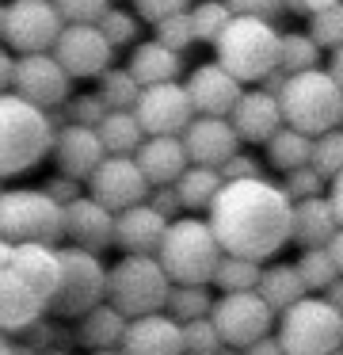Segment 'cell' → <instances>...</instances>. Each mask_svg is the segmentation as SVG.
<instances>
[{
    "instance_id": "cell-1",
    "label": "cell",
    "mask_w": 343,
    "mask_h": 355,
    "mask_svg": "<svg viewBox=\"0 0 343 355\" xmlns=\"http://www.w3.org/2000/svg\"><path fill=\"white\" fill-rule=\"evenodd\" d=\"M206 222L229 256L267 263L294 241V199L271 180H236L221 187Z\"/></svg>"
},
{
    "instance_id": "cell-2",
    "label": "cell",
    "mask_w": 343,
    "mask_h": 355,
    "mask_svg": "<svg viewBox=\"0 0 343 355\" xmlns=\"http://www.w3.org/2000/svg\"><path fill=\"white\" fill-rule=\"evenodd\" d=\"M58 146V130L50 123V111L4 92L0 100V172L19 176L30 164H38Z\"/></svg>"
},
{
    "instance_id": "cell-3",
    "label": "cell",
    "mask_w": 343,
    "mask_h": 355,
    "mask_svg": "<svg viewBox=\"0 0 343 355\" xmlns=\"http://www.w3.org/2000/svg\"><path fill=\"white\" fill-rule=\"evenodd\" d=\"M157 260L164 263V271L172 275L175 286H213V275L225 260V248H221L210 222L191 214L172 222Z\"/></svg>"
},
{
    "instance_id": "cell-4",
    "label": "cell",
    "mask_w": 343,
    "mask_h": 355,
    "mask_svg": "<svg viewBox=\"0 0 343 355\" xmlns=\"http://www.w3.org/2000/svg\"><path fill=\"white\" fill-rule=\"evenodd\" d=\"M282 58V35L267 19L236 16L218 39V65H225L240 85H263Z\"/></svg>"
},
{
    "instance_id": "cell-5",
    "label": "cell",
    "mask_w": 343,
    "mask_h": 355,
    "mask_svg": "<svg viewBox=\"0 0 343 355\" xmlns=\"http://www.w3.org/2000/svg\"><path fill=\"white\" fill-rule=\"evenodd\" d=\"M172 286H175L172 275L164 271V263L157 256H122L111 268V279H107V302L134 321V317L168 309Z\"/></svg>"
},
{
    "instance_id": "cell-6",
    "label": "cell",
    "mask_w": 343,
    "mask_h": 355,
    "mask_svg": "<svg viewBox=\"0 0 343 355\" xmlns=\"http://www.w3.org/2000/svg\"><path fill=\"white\" fill-rule=\"evenodd\" d=\"M282 115H286V126L309 134V138H320L328 130H340L343 126V88L335 85L332 73H297L290 77L286 92H282Z\"/></svg>"
},
{
    "instance_id": "cell-7",
    "label": "cell",
    "mask_w": 343,
    "mask_h": 355,
    "mask_svg": "<svg viewBox=\"0 0 343 355\" xmlns=\"http://www.w3.org/2000/svg\"><path fill=\"white\" fill-rule=\"evenodd\" d=\"M0 237L8 245H50L65 241V207L46 191H4L0 199Z\"/></svg>"
},
{
    "instance_id": "cell-8",
    "label": "cell",
    "mask_w": 343,
    "mask_h": 355,
    "mask_svg": "<svg viewBox=\"0 0 343 355\" xmlns=\"http://www.w3.org/2000/svg\"><path fill=\"white\" fill-rule=\"evenodd\" d=\"M279 340L286 355H335L343 352V313L324 294H309L279 317Z\"/></svg>"
},
{
    "instance_id": "cell-9",
    "label": "cell",
    "mask_w": 343,
    "mask_h": 355,
    "mask_svg": "<svg viewBox=\"0 0 343 355\" xmlns=\"http://www.w3.org/2000/svg\"><path fill=\"white\" fill-rule=\"evenodd\" d=\"M58 256H61V286H58V298H53L50 313L84 317L96 306H103L111 271L99 263V256L88 252V248H76V245L58 248Z\"/></svg>"
},
{
    "instance_id": "cell-10",
    "label": "cell",
    "mask_w": 343,
    "mask_h": 355,
    "mask_svg": "<svg viewBox=\"0 0 343 355\" xmlns=\"http://www.w3.org/2000/svg\"><path fill=\"white\" fill-rule=\"evenodd\" d=\"M65 19L53 8V0H12L0 8V35H4L8 50L19 58L27 54H53Z\"/></svg>"
},
{
    "instance_id": "cell-11",
    "label": "cell",
    "mask_w": 343,
    "mask_h": 355,
    "mask_svg": "<svg viewBox=\"0 0 343 355\" xmlns=\"http://www.w3.org/2000/svg\"><path fill=\"white\" fill-rule=\"evenodd\" d=\"M210 317L221 329V336H225L229 347H252L256 340L271 336V329H274V309L263 302L259 291L218 294Z\"/></svg>"
},
{
    "instance_id": "cell-12",
    "label": "cell",
    "mask_w": 343,
    "mask_h": 355,
    "mask_svg": "<svg viewBox=\"0 0 343 355\" xmlns=\"http://www.w3.org/2000/svg\"><path fill=\"white\" fill-rule=\"evenodd\" d=\"M134 115L141 119V126H145L149 138H183L198 111H195V100H191L187 85L172 80V85L145 88Z\"/></svg>"
},
{
    "instance_id": "cell-13",
    "label": "cell",
    "mask_w": 343,
    "mask_h": 355,
    "mask_svg": "<svg viewBox=\"0 0 343 355\" xmlns=\"http://www.w3.org/2000/svg\"><path fill=\"white\" fill-rule=\"evenodd\" d=\"M152 184L145 180L137 157H107L99 164V172L88 180V195L96 202H103L111 214H122V210H134L141 202H149Z\"/></svg>"
},
{
    "instance_id": "cell-14",
    "label": "cell",
    "mask_w": 343,
    "mask_h": 355,
    "mask_svg": "<svg viewBox=\"0 0 343 355\" xmlns=\"http://www.w3.org/2000/svg\"><path fill=\"white\" fill-rule=\"evenodd\" d=\"M69 73L61 69V62L53 54H27L15 58L12 73V96L35 103L42 111H58L69 103Z\"/></svg>"
},
{
    "instance_id": "cell-15",
    "label": "cell",
    "mask_w": 343,
    "mask_h": 355,
    "mask_svg": "<svg viewBox=\"0 0 343 355\" xmlns=\"http://www.w3.org/2000/svg\"><path fill=\"white\" fill-rule=\"evenodd\" d=\"M0 268L15 271L46 306H53L61 286V256L50 245H0Z\"/></svg>"
},
{
    "instance_id": "cell-16",
    "label": "cell",
    "mask_w": 343,
    "mask_h": 355,
    "mask_svg": "<svg viewBox=\"0 0 343 355\" xmlns=\"http://www.w3.org/2000/svg\"><path fill=\"white\" fill-rule=\"evenodd\" d=\"M53 58L69 77H103L111 69L114 46L103 39L99 27H65L53 46Z\"/></svg>"
},
{
    "instance_id": "cell-17",
    "label": "cell",
    "mask_w": 343,
    "mask_h": 355,
    "mask_svg": "<svg viewBox=\"0 0 343 355\" xmlns=\"http://www.w3.org/2000/svg\"><path fill=\"white\" fill-rule=\"evenodd\" d=\"M107 146L99 138V130L91 126H76L69 123L65 130H58V146H53V164H58L61 176L76 180V184H88L99 172V164L107 161Z\"/></svg>"
},
{
    "instance_id": "cell-18",
    "label": "cell",
    "mask_w": 343,
    "mask_h": 355,
    "mask_svg": "<svg viewBox=\"0 0 343 355\" xmlns=\"http://www.w3.org/2000/svg\"><path fill=\"white\" fill-rule=\"evenodd\" d=\"M187 92L195 100V111L206 119H233L236 103L244 100V85L218 62L198 65L187 80Z\"/></svg>"
},
{
    "instance_id": "cell-19",
    "label": "cell",
    "mask_w": 343,
    "mask_h": 355,
    "mask_svg": "<svg viewBox=\"0 0 343 355\" xmlns=\"http://www.w3.org/2000/svg\"><path fill=\"white\" fill-rule=\"evenodd\" d=\"M183 146H187L191 164H202V168H225L236 153H240V134L233 130L229 119H206L198 115L195 123L183 134Z\"/></svg>"
},
{
    "instance_id": "cell-20",
    "label": "cell",
    "mask_w": 343,
    "mask_h": 355,
    "mask_svg": "<svg viewBox=\"0 0 343 355\" xmlns=\"http://www.w3.org/2000/svg\"><path fill=\"white\" fill-rule=\"evenodd\" d=\"M168 230L172 222L157 214L149 202H141L134 210L114 214V248H122V256H160Z\"/></svg>"
},
{
    "instance_id": "cell-21",
    "label": "cell",
    "mask_w": 343,
    "mask_h": 355,
    "mask_svg": "<svg viewBox=\"0 0 343 355\" xmlns=\"http://www.w3.org/2000/svg\"><path fill=\"white\" fill-rule=\"evenodd\" d=\"M122 355H187V340H183V324L168 313H149L134 317L122 336Z\"/></svg>"
},
{
    "instance_id": "cell-22",
    "label": "cell",
    "mask_w": 343,
    "mask_h": 355,
    "mask_svg": "<svg viewBox=\"0 0 343 355\" xmlns=\"http://www.w3.org/2000/svg\"><path fill=\"white\" fill-rule=\"evenodd\" d=\"M65 237L69 245L88 248V252L99 256L103 248L114 245V214L91 195H80L76 202L65 207Z\"/></svg>"
},
{
    "instance_id": "cell-23",
    "label": "cell",
    "mask_w": 343,
    "mask_h": 355,
    "mask_svg": "<svg viewBox=\"0 0 343 355\" xmlns=\"http://www.w3.org/2000/svg\"><path fill=\"white\" fill-rule=\"evenodd\" d=\"M233 130L240 134V141H252V146H267L274 134L286 126V115H282V100H274L263 88H252L244 92V100L236 103L233 111Z\"/></svg>"
},
{
    "instance_id": "cell-24",
    "label": "cell",
    "mask_w": 343,
    "mask_h": 355,
    "mask_svg": "<svg viewBox=\"0 0 343 355\" xmlns=\"http://www.w3.org/2000/svg\"><path fill=\"white\" fill-rule=\"evenodd\" d=\"M46 302L23 283L15 271H4L0 268V324L4 332H27L38 324V317L46 313Z\"/></svg>"
},
{
    "instance_id": "cell-25",
    "label": "cell",
    "mask_w": 343,
    "mask_h": 355,
    "mask_svg": "<svg viewBox=\"0 0 343 355\" xmlns=\"http://www.w3.org/2000/svg\"><path fill=\"white\" fill-rule=\"evenodd\" d=\"M137 164L152 187H172L191 168V157L183 138H145V146L137 149Z\"/></svg>"
},
{
    "instance_id": "cell-26",
    "label": "cell",
    "mask_w": 343,
    "mask_h": 355,
    "mask_svg": "<svg viewBox=\"0 0 343 355\" xmlns=\"http://www.w3.org/2000/svg\"><path fill=\"white\" fill-rule=\"evenodd\" d=\"M340 230L343 225H340V218H335V207H332L328 195L294 202V245H301V252H309V248H328Z\"/></svg>"
},
{
    "instance_id": "cell-27",
    "label": "cell",
    "mask_w": 343,
    "mask_h": 355,
    "mask_svg": "<svg viewBox=\"0 0 343 355\" xmlns=\"http://www.w3.org/2000/svg\"><path fill=\"white\" fill-rule=\"evenodd\" d=\"M183 62L175 50H168L164 42H141V46H134V58H130V73L137 77V85L141 88H152V85H172L175 77H179Z\"/></svg>"
},
{
    "instance_id": "cell-28",
    "label": "cell",
    "mask_w": 343,
    "mask_h": 355,
    "mask_svg": "<svg viewBox=\"0 0 343 355\" xmlns=\"http://www.w3.org/2000/svg\"><path fill=\"white\" fill-rule=\"evenodd\" d=\"M126 329H130V317L118 313L111 302H103V306H96L91 313L80 317V344L91 347V352H118Z\"/></svg>"
},
{
    "instance_id": "cell-29",
    "label": "cell",
    "mask_w": 343,
    "mask_h": 355,
    "mask_svg": "<svg viewBox=\"0 0 343 355\" xmlns=\"http://www.w3.org/2000/svg\"><path fill=\"white\" fill-rule=\"evenodd\" d=\"M259 294L274 313H286L301 298H309V286L297 275V263H267L263 279H259Z\"/></svg>"
},
{
    "instance_id": "cell-30",
    "label": "cell",
    "mask_w": 343,
    "mask_h": 355,
    "mask_svg": "<svg viewBox=\"0 0 343 355\" xmlns=\"http://www.w3.org/2000/svg\"><path fill=\"white\" fill-rule=\"evenodd\" d=\"M313 149H317V138L294 130V126H282V130L267 141V161H271L279 172L309 168V164H313Z\"/></svg>"
},
{
    "instance_id": "cell-31",
    "label": "cell",
    "mask_w": 343,
    "mask_h": 355,
    "mask_svg": "<svg viewBox=\"0 0 343 355\" xmlns=\"http://www.w3.org/2000/svg\"><path fill=\"white\" fill-rule=\"evenodd\" d=\"M99 138H103L107 153L111 157H137V149L145 146V126L134 111H111L107 123L99 126Z\"/></svg>"
},
{
    "instance_id": "cell-32",
    "label": "cell",
    "mask_w": 343,
    "mask_h": 355,
    "mask_svg": "<svg viewBox=\"0 0 343 355\" xmlns=\"http://www.w3.org/2000/svg\"><path fill=\"white\" fill-rule=\"evenodd\" d=\"M221 187H225V176H221L218 168L191 164V168L179 176L175 191H179V199H183V210H191V214H195V210H206V214H210V207L221 195Z\"/></svg>"
},
{
    "instance_id": "cell-33",
    "label": "cell",
    "mask_w": 343,
    "mask_h": 355,
    "mask_svg": "<svg viewBox=\"0 0 343 355\" xmlns=\"http://www.w3.org/2000/svg\"><path fill=\"white\" fill-rule=\"evenodd\" d=\"M259 279H263V263L225 252L218 275H213V286H218L221 294H244V291H259Z\"/></svg>"
},
{
    "instance_id": "cell-34",
    "label": "cell",
    "mask_w": 343,
    "mask_h": 355,
    "mask_svg": "<svg viewBox=\"0 0 343 355\" xmlns=\"http://www.w3.org/2000/svg\"><path fill=\"white\" fill-rule=\"evenodd\" d=\"M145 88L137 85V77L130 69H107L99 77V100L111 111H137Z\"/></svg>"
},
{
    "instance_id": "cell-35",
    "label": "cell",
    "mask_w": 343,
    "mask_h": 355,
    "mask_svg": "<svg viewBox=\"0 0 343 355\" xmlns=\"http://www.w3.org/2000/svg\"><path fill=\"white\" fill-rule=\"evenodd\" d=\"M320 62V46L313 42L309 31H290L282 35V58H279V69L290 73V77H297V73H313Z\"/></svg>"
},
{
    "instance_id": "cell-36",
    "label": "cell",
    "mask_w": 343,
    "mask_h": 355,
    "mask_svg": "<svg viewBox=\"0 0 343 355\" xmlns=\"http://www.w3.org/2000/svg\"><path fill=\"white\" fill-rule=\"evenodd\" d=\"M213 294L206 286H172V298H168V317H175L179 324H191L198 317H210L213 313Z\"/></svg>"
},
{
    "instance_id": "cell-37",
    "label": "cell",
    "mask_w": 343,
    "mask_h": 355,
    "mask_svg": "<svg viewBox=\"0 0 343 355\" xmlns=\"http://www.w3.org/2000/svg\"><path fill=\"white\" fill-rule=\"evenodd\" d=\"M297 275H301V283L309 286V294H324L328 286L340 279V268H335V260L328 256V248H309V252L297 256Z\"/></svg>"
},
{
    "instance_id": "cell-38",
    "label": "cell",
    "mask_w": 343,
    "mask_h": 355,
    "mask_svg": "<svg viewBox=\"0 0 343 355\" xmlns=\"http://www.w3.org/2000/svg\"><path fill=\"white\" fill-rule=\"evenodd\" d=\"M191 19H195V39L198 42H213L218 46V39L225 35V27L233 24V12H229L225 0H202L195 12H191Z\"/></svg>"
},
{
    "instance_id": "cell-39",
    "label": "cell",
    "mask_w": 343,
    "mask_h": 355,
    "mask_svg": "<svg viewBox=\"0 0 343 355\" xmlns=\"http://www.w3.org/2000/svg\"><path fill=\"white\" fill-rule=\"evenodd\" d=\"M313 168H317L328 184H332L335 176H343V126L317 138V149H313Z\"/></svg>"
},
{
    "instance_id": "cell-40",
    "label": "cell",
    "mask_w": 343,
    "mask_h": 355,
    "mask_svg": "<svg viewBox=\"0 0 343 355\" xmlns=\"http://www.w3.org/2000/svg\"><path fill=\"white\" fill-rule=\"evenodd\" d=\"M183 340H187V355H218L225 347V336L213 324V317H198V321L183 324Z\"/></svg>"
},
{
    "instance_id": "cell-41",
    "label": "cell",
    "mask_w": 343,
    "mask_h": 355,
    "mask_svg": "<svg viewBox=\"0 0 343 355\" xmlns=\"http://www.w3.org/2000/svg\"><path fill=\"white\" fill-rule=\"evenodd\" d=\"M53 8L61 12L65 27H99V19L111 12L107 0H53Z\"/></svg>"
},
{
    "instance_id": "cell-42",
    "label": "cell",
    "mask_w": 343,
    "mask_h": 355,
    "mask_svg": "<svg viewBox=\"0 0 343 355\" xmlns=\"http://www.w3.org/2000/svg\"><path fill=\"white\" fill-rule=\"evenodd\" d=\"M65 119L76 126H91V130H99V126L107 123V115H111V107H107L103 100H99V92H88V96H73V100L65 103Z\"/></svg>"
},
{
    "instance_id": "cell-43",
    "label": "cell",
    "mask_w": 343,
    "mask_h": 355,
    "mask_svg": "<svg viewBox=\"0 0 343 355\" xmlns=\"http://www.w3.org/2000/svg\"><path fill=\"white\" fill-rule=\"evenodd\" d=\"M309 35H313V42H317L320 50H324V46L328 50H340L343 46V4L309 16Z\"/></svg>"
},
{
    "instance_id": "cell-44",
    "label": "cell",
    "mask_w": 343,
    "mask_h": 355,
    "mask_svg": "<svg viewBox=\"0 0 343 355\" xmlns=\"http://www.w3.org/2000/svg\"><path fill=\"white\" fill-rule=\"evenodd\" d=\"M324 184H328V180L320 176L313 164H309V168H294V172H286V176H282V191H286L294 202H305V199L324 195Z\"/></svg>"
},
{
    "instance_id": "cell-45",
    "label": "cell",
    "mask_w": 343,
    "mask_h": 355,
    "mask_svg": "<svg viewBox=\"0 0 343 355\" xmlns=\"http://www.w3.org/2000/svg\"><path fill=\"white\" fill-rule=\"evenodd\" d=\"M157 42H164V46L175 50V54H183L191 42H198L195 39V19H191V12H179V16L157 24Z\"/></svg>"
},
{
    "instance_id": "cell-46",
    "label": "cell",
    "mask_w": 343,
    "mask_h": 355,
    "mask_svg": "<svg viewBox=\"0 0 343 355\" xmlns=\"http://www.w3.org/2000/svg\"><path fill=\"white\" fill-rule=\"evenodd\" d=\"M99 31H103V39L118 50V46H130V42L137 39V19L130 16V12H114L111 8L103 19H99Z\"/></svg>"
},
{
    "instance_id": "cell-47",
    "label": "cell",
    "mask_w": 343,
    "mask_h": 355,
    "mask_svg": "<svg viewBox=\"0 0 343 355\" xmlns=\"http://www.w3.org/2000/svg\"><path fill=\"white\" fill-rule=\"evenodd\" d=\"M229 12L233 16H244V19H267V24H274V19L282 16V0H225Z\"/></svg>"
},
{
    "instance_id": "cell-48",
    "label": "cell",
    "mask_w": 343,
    "mask_h": 355,
    "mask_svg": "<svg viewBox=\"0 0 343 355\" xmlns=\"http://www.w3.org/2000/svg\"><path fill=\"white\" fill-rule=\"evenodd\" d=\"M187 4L191 0H134L137 16L149 19L152 27L164 24V19H172V16H179V12H187Z\"/></svg>"
},
{
    "instance_id": "cell-49",
    "label": "cell",
    "mask_w": 343,
    "mask_h": 355,
    "mask_svg": "<svg viewBox=\"0 0 343 355\" xmlns=\"http://www.w3.org/2000/svg\"><path fill=\"white\" fill-rule=\"evenodd\" d=\"M149 207L157 210V214H164L168 222H179L183 199H179V191H175V184L172 187H152V191H149Z\"/></svg>"
},
{
    "instance_id": "cell-50",
    "label": "cell",
    "mask_w": 343,
    "mask_h": 355,
    "mask_svg": "<svg viewBox=\"0 0 343 355\" xmlns=\"http://www.w3.org/2000/svg\"><path fill=\"white\" fill-rule=\"evenodd\" d=\"M42 191L50 195L53 202H61V207H69V202H76V199L84 195V191H80V184H76V180H69V176H61V172H58V176L46 180Z\"/></svg>"
},
{
    "instance_id": "cell-51",
    "label": "cell",
    "mask_w": 343,
    "mask_h": 355,
    "mask_svg": "<svg viewBox=\"0 0 343 355\" xmlns=\"http://www.w3.org/2000/svg\"><path fill=\"white\" fill-rule=\"evenodd\" d=\"M221 176H225V184H236V180H263L259 176V164L252 161V157H244V153H236L233 161L221 168Z\"/></svg>"
},
{
    "instance_id": "cell-52",
    "label": "cell",
    "mask_w": 343,
    "mask_h": 355,
    "mask_svg": "<svg viewBox=\"0 0 343 355\" xmlns=\"http://www.w3.org/2000/svg\"><path fill=\"white\" fill-rule=\"evenodd\" d=\"M244 355H286V347H282L279 336H263V340H256L252 347H244Z\"/></svg>"
},
{
    "instance_id": "cell-53",
    "label": "cell",
    "mask_w": 343,
    "mask_h": 355,
    "mask_svg": "<svg viewBox=\"0 0 343 355\" xmlns=\"http://www.w3.org/2000/svg\"><path fill=\"white\" fill-rule=\"evenodd\" d=\"M286 85H290V73H282V69H274V73H271V77H267V80H263V85H259V88H263V92H271V96H274V100H282V92H286Z\"/></svg>"
},
{
    "instance_id": "cell-54",
    "label": "cell",
    "mask_w": 343,
    "mask_h": 355,
    "mask_svg": "<svg viewBox=\"0 0 343 355\" xmlns=\"http://www.w3.org/2000/svg\"><path fill=\"white\" fill-rule=\"evenodd\" d=\"M328 199H332L335 218H340V225H343V176H335L332 184H328Z\"/></svg>"
},
{
    "instance_id": "cell-55",
    "label": "cell",
    "mask_w": 343,
    "mask_h": 355,
    "mask_svg": "<svg viewBox=\"0 0 343 355\" xmlns=\"http://www.w3.org/2000/svg\"><path fill=\"white\" fill-rule=\"evenodd\" d=\"M328 73H332L335 85L343 88V46H340V50H332V58H328Z\"/></svg>"
},
{
    "instance_id": "cell-56",
    "label": "cell",
    "mask_w": 343,
    "mask_h": 355,
    "mask_svg": "<svg viewBox=\"0 0 343 355\" xmlns=\"http://www.w3.org/2000/svg\"><path fill=\"white\" fill-rule=\"evenodd\" d=\"M324 298H328V302H332V306H335V309H340V313H343V275H340V279H335V283H332V286H328V291H324Z\"/></svg>"
},
{
    "instance_id": "cell-57",
    "label": "cell",
    "mask_w": 343,
    "mask_h": 355,
    "mask_svg": "<svg viewBox=\"0 0 343 355\" xmlns=\"http://www.w3.org/2000/svg\"><path fill=\"white\" fill-rule=\"evenodd\" d=\"M328 256L335 260V268H340V275H343V230L332 237V245H328Z\"/></svg>"
},
{
    "instance_id": "cell-58",
    "label": "cell",
    "mask_w": 343,
    "mask_h": 355,
    "mask_svg": "<svg viewBox=\"0 0 343 355\" xmlns=\"http://www.w3.org/2000/svg\"><path fill=\"white\" fill-rule=\"evenodd\" d=\"M335 4H343V0H305L309 16H317V12H328V8H335Z\"/></svg>"
},
{
    "instance_id": "cell-59",
    "label": "cell",
    "mask_w": 343,
    "mask_h": 355,
    "mask_svg": "<svg viewBox=\"0 0 343 355\" xmlns=\"http://www.w3.org/2000/svg\"><path fill=\"white\" fill-rule=\"evenodd\" d=\"M282 8H286V12H305V16H309V8H305V0H282Z\"/></svg>"
},
{
    "instance_id": "cell-60",
    "label": "cell",
    "mask_w": 343,
    "mask_h": 355,
    "mask_svg": "<svg viewBox=\"0 0 343 355\" xmlns=\"http://www.w3.org/2000/svg\"><path fill=\"white\" fill-rule=\"evenodd\" d=\"M0 355H19V344H8L4 340V344H0Z\"/></svg>"
},
{
    "instance_id": "cell-61",
    "label": "cell",
    "mask_w": 343,
    "mask_h": 355,
    "mask_svg": "<svg viewBox=\"0 0 343 355\" xmlns=\"http://www.w3.org/2000/svg\"><path fill=\"white\" fill-rule=\"evenodd\" d=\"M218 355H244V347H229V344H225V347H221Z\"/></svg>"
},
{
    "instance_id": "cell-62",
    "label": "cell",
    "mask_w": 343,
    "mask_h": 355,
    "mask_svg": "<svg viewBox=\"0 0 343 355\" xmlns=\"http://www.w3.org/2000/svg\"><path fill=\"white\" fill-rule=\"evenodd\" d=\"M42 355H69V352H65V347H46Z\"/></svg>"
},
{
    "instance_id": "cell-63",
    "label": "cell",
    "mask_w": 343,
    "mask_h": 355,
    "mask_svg": "<svg viewBox=\"0 0 343 355\" xmlns=\"http://www.w3.org/2000/svg\"><path fill=\"white\" fill-rule=\"evenodd\" d=\"M91 355H122V352H91Z\"/></svg>"
},
{
    "instance_id": "cell-64",
    "label": "cell",
    "mask_w": 343,
    "mask_h": 355,
    "mask_svg": "<svg viewBox=\"0 0 343 355\" xmlns=\"http://www.w3.org/2000/svg\"><path fill=\"white\" fill-rule=\"evenodd\" d=\"M335 355H343V352H335Z\"/></svg>"
}]
</instances>
